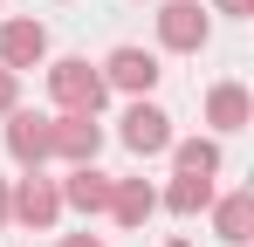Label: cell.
<instances>
[{
	"label": "cell",
	"mask_w": 254,
	"mask_h": 247,
	"mask_svg": "<svg viewBox=\"0 0 254 247\" xmlns=\"http://www.w3.org/2000/svg\"><path fill=\"white\" fill-rule=\"evenodd\" d=\"M0 213H7V199H0Z\"/></svg>",
	"instance_id": "ac0fdd59"
},
{
	"label": "cell",
	"mask_w": 254,
	"mask_h": 247,
	"mask_svg": "<svg viewBox=\"0 0 254 247\" xmlns=\"http://www.w3.org/2000/svg\"><path fill=\"white\" fill-rule=\"evenodd\" d=\"M69 199L76 206H89V213H96V206H110V179H103V172H76V179H69Z\"/></svg>",
	"instance_id": "9c48e42d"
},
{
	"label": "cell",
	"mask_w": 254,
	"mask_h": 247,
	"mask_svg": "<svg viewBox=\"0 0 254 247\" xmlns=\"http://www.w3.org/2000/svg\"><path fill=\"white\" fill-rule=\"evenodd\" d=\"M179 172H192V179H213V172H220V151H213V144H179Z\"/></svg>",
	"instance_id": "4fadbf2b"
},
{
	"label": "cell",
	"mask_w": 254,
	"mask_h": 247,
	"mask_svg": "<svg viewBox=\"0 0 254 247\" xmlns=\"http://www.w3.org/2000/svg\"><path fill=\"white\" fill-rule=\"evenodd\" d=\"M110 82H117V89H151V82H158V62H151L144 48H117V55H110Z\"/></svg>",
	"instance_id": "8992f818"
},
{
	"label": "cell",
	"mask_w": 254,
	"mask_h": 247,
	"mask_svg": "<svg viewBox=\"0 0 254 247\" xmlns=\"http://www.w3.org/2000/svg\"><path fill=\"white\" fill-rule=\"evenodd\" d=\"M124 144H130V151H165V144H172V130H165V110L137 103V110L124 117Z\"/></svg>",
	"instance_id": "5b68a950"
},
{
	"label": "cell",
	"mask_w": 254,
	"mask_h": 247,
	"mask_svg": "<svg viewBox=\"0 0 254 247\" xmlns=\"http://www.w3.org/2000/svg\"><path fill=\"white\" fill-rule=\"evenodd\" d=\"M7 103H14V76L0 69V110H7Z\"/></svg>",
	"instance_id": "9a60e30c"
},
{
	"label": "cell",
	"mask_w": 254,
	"mask_h": 247,
	"mask_svg": "<svg viewBox=\"0 0 254 247\" xmlns=\"http://www.w3.org/2000/svg\"><path fill=\"white\" fill-rule=\"evenodd\" d=\"M62 247H96V241H89V234H69V241H62Z\"/></svg>",
	"instance_id": "e0dca14e"
},
{
	"label": "cell",
	"mask_w": 254,
	"mask_h": 247,
	"mask_svg": "<svg viewBox=\"0 0 254 247\" xmlns=\"http://www.w3.org/2000/svg\"><path fill=\"white\" fill-rule=\"evenodd\" d=\"M110 206H117L124 227H137V220L151 213V185H124V192H110Z\"/></svg>",
	"instance_id": "7c38bea8"
},
{
	"label": "cell",
	"mask_w": 254,
	"mask_h": 247,
	"mask_svg": "<svg viewBox=\"0 0 254 247\" xmlns=\"http://www.w3.org/2000/svg\"><path fill=\"white\" fill-rule=\"evenodd\" d=\"M220 7H227V14H248V7H254V0H220Z\"/></svg>",
	"instance_id": "2e32d148"
},
{
	"label": "cell",
	"mask_w": 254,
	"mask_h": 247,
	"mask_svg": "<svg viewBox=\"0 0 254 247\" xmlns=\"http://www.w3.org/2000/svg\"><path fill=\"white\" fill-rule=\"evenodd\" d=\"M248 220H254V199H248V192H234V199L220 206V234H227L234 247L248 241Z\"/></svg>",
	"instance_id": "8fae6325"
},
{
	"label": "cell",
	"mask_w": 254,
	"mask_h": 247,
	"mask_svg": "<svg viewBox=\"0 0 254 247\" xmlns=\"http://www.w3.org/2000/svg\"><path fill=\"white\" fill-rule=\"evenodd\" d=\"M158 35H165V48H199L206 41V14L192 0H172L165 14H158Z\"/></svg>",
	"instance_id": "3957f363"
},
{
	"label": "cell",
	"mask_w": 254,
	"mask_h": 247,
	"mask_svg": "<svg viewBox=\"0 0 254 247\" xmlns=\"http://www.w3.org/2000/svg\"><path fill=\"white\" fill-rule=\"evenodd\" d=\"M14 213H21L28 227H48V220H55V192H48L42 179H28V185L14 192Z\"/></svg>",
	"instance_id": "ba28073f"
},
{
	"label": "cell",
	"mask_w": 254,
	"mask_h": 247,
	"mask_svg": "<svg viewBox=\"0 0 254 247\" xmlns=\"http://www.w3.org/2000/svg\"><path fill=\"white\" fill-rule=\"evenodd\" d=\"M48 151H62V158L89 165L96 158V124L89 117H69V124H48Z\"/></svg>",
	"instance_id": "277c9868"
},
{
	"label": "cell",
	"mask_w": 254,
	"mask_h": 247,
	"mask_svg": "<svg viewBox=\"0 0 254 247\" xmlns=\"http://www.w3.org/2000/svg\"><path fill=\"white\" fill-rule=\"evenodd\" d=\"M42 48H48L42 21H7V28H0V62H7V69H35Z\"/></svg>",
	"instance_id": "7a4b0ae2"
},
{
	"label": "cell",
	"mask_w": 254,
	"mask_h": 247,
	"mask_svg": "<svg viewBox=\"0 0 254 247\" xmlns=\"http://www.w3.org/2000/svg\"><path fill=\"white\" fill-rule=\"evenodd\" d=\"M7 144H14V158H21V165L48 158V124H42V117H14V124H7Z\"/></svg>",
	"instance_id": "52a82bcc"
},
{
	"label": "cell",
	"mask_w": 254,
	"mask_h": 247,
	"mask_svg": "<svg viewBox=\"0 0 254 247\" xmlns=\"http://www.w3.org/2000/svg\"><path fill=\"white\" fill-rule=\"evenodd\" d=\"M48 89H55V103H69V110H96V103H103V76H96L89 62H55V69H48Z\"/></svg>",
	"instance_id": "6da1fadb"
},
{
	"label": "cell",
	"mask_w": 254,
	"mask_h": 247,
	"mask_svg": "<svg viewBox=\"0 0 254 247\" xmlns=\"http://www.w3.org/2000/svg\"><path fill=\"white\" fill-rule=\"evenodd\" d=\"M213 124H220V130H241V124H248V96H241L234 82L213 89Z\"/></svg>",
	"instance_id": "30bf717a"
},
{
	"label": "cell",
	"mask_w": 254,
	"mask_h": 247,
	"mask_svg": "<svg viewBox=\"0 0 254 247\" xmlns=\"http://www.w3.org/2000/svg\"><path fill=\"white\" fill-rule=\"evenodd\" d=\"M206 199H213V185H206V179H192V172L172 185V206H179V213H192V206H206Z\"/></svg>",
	"instance_id": "5bb4252c"
}]
</instances>
